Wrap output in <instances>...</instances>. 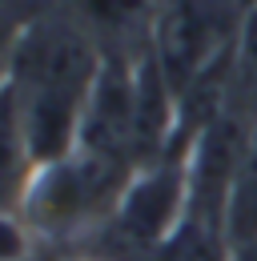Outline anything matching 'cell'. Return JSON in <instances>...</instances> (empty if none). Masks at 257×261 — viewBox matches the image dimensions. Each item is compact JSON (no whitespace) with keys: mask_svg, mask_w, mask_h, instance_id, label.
I'll list each match as a JSON object with an SVG mask.
<instances>
[{"mask_svg":"<svg viewBox=\"0 0 257 261\" xmlns=\"http://www.w3.org/2000/svg\"><path fill=\"white\" fill-rule=\"evenodd\" d=\"M61 0H0V24L8 29H24L36 16H44L48 8H57Z\"/></svg>","mask_w":257,"mask_h":261,"instance_id":"52a82bcc","label":"cell"},{"mask_svg":"<svg viewBox=\"0 0 257 261\" xmlns=\"http://www.w3.org/2000/svg\"><path fill=\"white\" fill-rule=\"evenodd\" d=\"M225 113H233L245 129H257V8L245 12L241 33L225 72Z\"/></svg>","mask_w":257,"mask_h":261,"instance_id":"5b68a950","label":"cell"},{"mask_svg":"<svg viewBox=\"0 0 257 261\" xmlns=\"http://www.w3.org/2000/svg\"><path fill=\"white\" fill-rule=\"evenodd\" d=\"M133 173H137L133 165L76 145L72 153L36 169L20 217L44 241H68L89 229H105L109 217L117 213Z\"/></svg>","mask_w":257,"mask_h":261,"instance_id":"7a4b0ae2","label":"cell"},{"mask_svg":"<svg viewBox=\"0 0 257 261\" xmlns=\"http://www.w3.org/2000/svg\"><path fill=\"white\" fill-rule=\"evenodd\" d=\"M185 205H189V149H177L133 173L117 213L100 233L121 241L128 257L145 261L177 229Z\"/></svg>","mask_w":257,"mask_h":261,"instance_id":"3957f363","label":"cell"},{"mask_svg":"<svg viewBox=\"0 0 257 261\" xmlns=\"http://www.w3.org/2000/svg\"><path fill=\"white\" fill-rule=\"evenodd\" d=\"M100 68L105 53L81 24V16L68 8V0L24 24L8 85L40 165L76 149Z\"/></svg>","mask_w":257,"mask_h":261,"instance_id":"6da1fadb","label":"cell"},{"mask_svg":"<svg viewBox=\"0 0 257 261\" xmlns=\"http://www.w3.org/2000/svg\"><path fill=\"white\" fill-rule=\"evenodd\" d=\"M24 261H48V257H40V253H32V257H24Z\"/></svg>","mask_w":257,"mask_h":261,"instance_id":"8fae6325","label":"cell"},{"mask_svg":"<svg viewBox=\"0 0 257 261\" xmlns=\"http://www.w3.org/2000/svg\"><path fill=\"white\" fill-rule=\"evenodd\" d=\"M36 169L40 161L32 153L20 105L12 97V85H4L0 93V213H24Z\"/></svg>","mask_w":257,"mask_h":261,"instance_id":"277c9868","label":"cell"},{"mask_svg":"<svg viewBox=\"0 0 257 261\" xmlns=\"http://www.w3.org/2000/svg\"><path fill=\"white\" fill-rule=\"evenodd\" d=\"M68 261H105V257H68Z\"/></svg>","mask_w":257,"mask_h":261,"instance_id":"30bf717a","label":"cell"},{"mask_svg":"<svg viewBox=\"0 0 257 261\" xmlns=\"http://www.w3.org/2000/svg\"><path fill=\"white\" fill-rule=\"evenodd\" d=\"M36 233L20 213H0V261H24L36 253Z\"/></svg>","mask_w":257,"mask_h":261,"instance_id":"8992f818","label":"cell"},{"mask_svg":"<svg viewBox=\"0 0 257 261\" xmlns=\"http://www.w3.org/2000/svg\"><path fill=\"white\" fill-rule=\"evenodd\" d=\"M233 261H257V237L245 241V245H237V249H233Z\"/></svg>","mask_w":257,"mask_h":261,"instance_id":"9c48e42d","label":"cell"},{"mask_svg":"<svg viewBox=\"0 0 257 261\" xmlns=\"http://www.w3.org/2000/svg\"><path fill=\"white\" fill-rule=\"evenodd\" d=\"M24 29H8V24H0V93H4V85L12 81V57H16V40H20Z\"/></svg>","mask_w":257,"mask_h":261,"instance_id":"ba28073f","label":"cell"}]
</instances>
